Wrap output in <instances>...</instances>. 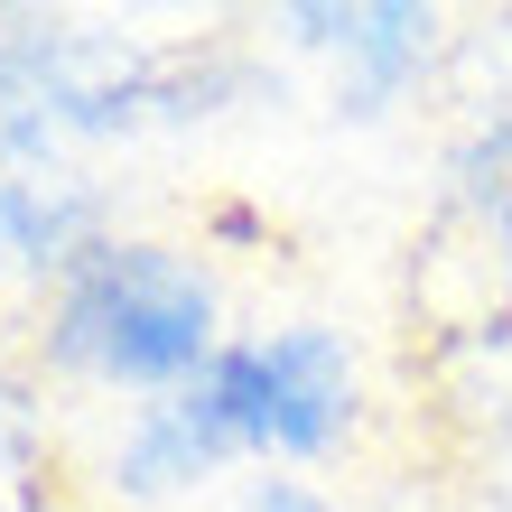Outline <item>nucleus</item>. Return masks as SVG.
Returning <instances> with one entry per match:
<instances>
[{"instance_id": "1", "label": "nucleus", "mask_w": 512, "mask_h": 512, "mask_svg": "<svg viewBox=\"0 0 512 512\" xmlns=\"http://www.w3.org/2000/svg\"><path fill=\"white\" fill-rule=\"evenodd\" d=\"M224 354V280L187 243H149V233H103L56 270L38 364L84 391H122V401H168L205 382Z\"/></svg>"}, {"instance_id": "2", "label": "nucleus", "mask_w": 512, "mask_h": 512, "mask_svg": "<svg viewBox=\"0 0 512 512\" xmlns=\"http://www.w3.org/2000/svg\"><path fill=\"white\" fill-rule=\"evenodd\" d=\"M196 410L224 429L233 457H280V466H326L364 438V354L345 326L289 317L224 336V354L205 364Z\"/></svg>"}, {"instance_id": "3", "label": "nucleus", "mask_w": 512, "mask_h": 512, "mask_svg": "<svg viewBox=\"0 0 512 512\" xmlns=\"http://www.w3.org/2000/svg\"><path fill=\"white\" fill-rule=\"evenodd\" d=\"M280 28L298 47L336 56V103L354 122H382L391 103L429 75V56L447 38L438 10H410V0H364V10H280Z\"/></svg>"}, {"instance_id": "4", "label": "nucleus", "mask_w": 512, "mask_h": 512, "mask_svg": "<svg viewBox=\"0 0 512 512\" xmlns=\"http://www.w3.org/2000/svg\"><path fill=\"white\" fill-rule=\"evenodd\" d=\"M224 466H233V447H224L215 419L196 410V391H168V401H140L122 419V438H112V457H103V485L122 503H177V494L215 485Z\"/></svg>"}, {"instance_id": "5", "label": "nucleus", "mask_w": 512, "mask_h": 512, "mask_svg": "<svg viewBox=\"0 0 512 512\" xmlns=\"http://www.w3.org/2000/svg\"><path fill=\"white\" fill-rule=\"evenodd\" d=\"M84 215L94 205L84 196H56L47 177H0V252H19V261H38V270H66L84 243Z\"/></svg>"}, {"instance_id": "6", "label": "nucleus", "mask_w": 512, "mask_h": 512, "mask_svg": "<svg viewBox=\"0 0 512 512\" xmlns=\"http://www.w3.org/2000/svg\"><path fill=\"white\" fill-rule=\"evenodd\" d=\"M243 512H345V503L326 494V485H308V475H252Z\"/></svg>"}]
</instances>
